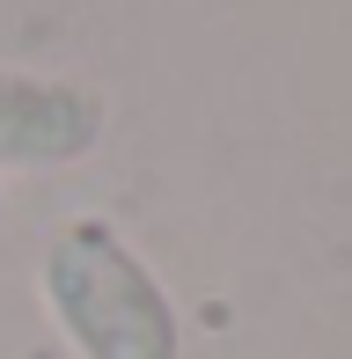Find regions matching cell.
Listing matches in <instances>:
<instances>
[{
	"instance_id": "1",
	"label": "cell",
	"mask_w": 352,
	"mask_h": 359,
	"mask_svg": "<svg viewBox=\"0 0 352 359\" xmlns=\"http://www.w3.org/2000/svg\"><path fill=\"white\" fill-rule=\"evenodd\" d=\"M37 301L74 359H184L176 301L103 213H74L52 227L37 257Z\"/></svg>"
},
{
	"instance_id": "2",
	"label": "cell",
	"mask_w": 352,
	"mask_h": 359,
	"mask_svg": "<svg viewBox=\"0 0 352 359\" xmlns=\"http://www.w3.org/2000/svg\"><path fill=\"white\" fill-rule=\"evenodd\" d=\"M95 140H103V95L95 88L0 67V169L52 176L95 154Z\"/></svg>"
},
{
	"instance_id": "3",
	"label": "cell",
	"mask_w": 352,
	"mask_h": 359,
	"mask_svg": "<svg viewBox=\"0 0 352 359\" xmlns=\"http://www.w3.org/2000/svg\"><path fill=\"white\" fill-rule=\"evenodd\" d=\"M0 213H8V191H0Z\"/></svg>"
}]
</instances>
